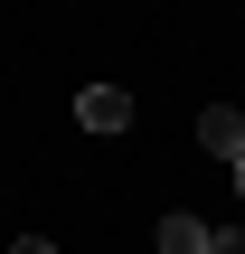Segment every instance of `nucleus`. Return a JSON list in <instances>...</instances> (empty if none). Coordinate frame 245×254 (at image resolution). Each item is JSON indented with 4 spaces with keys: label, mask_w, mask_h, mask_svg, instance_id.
Instances as JSON below:
<instances>
[{
    "label": "nucleus",
    "mask_w": 245,
    "mask_h": 254,
    "mask_svg": "<svg viewBox=\"0 0 245 254\" xmlns=\"http://www.w3.org/2000/svg\"><path fill=\"white\" fill-rule=\"evenodd\" d=\"M76 123H85V132H132V94H123V85H85V94H76Z\"/></svg>",
    "instance_id": "obj_1"
},
{
    "label": "nucleus",
    "mask_w": 245,
    "mask_h": 254,
    "mask_svg": "<svg viewBox=\"0 0 245 254\" xmlns=\"http://www.w3.org/2000/svg\"><path fill=\"white\" fill-rule=\"evenodd\" d=\"M208 236H217V226H208V217H189V207H179V217H161V254H208Z\"/></svg>",
    "instance_id": "obj_3"
},
{
    "label": "nucleus",
    "mask_w": 245,
    "mask_h": 254,
    "mask_svg": "<svg viewBox=\"0 0 245 254\" xmlns=\"http://www.w3.org/2000/svg\"><path fill=\"white\" fill-rule=\"evenodd\" d=\"M198 141L236 170V160H245V113H236V104H208V113H198Z\"/></svg>",
    "instance_id": "obj_2"
},
{
    "label": "nucleus",
    "mask_w": 245,
    "mask_h": 254,
    "mask_svg": "<svg viewBox=\"0 0 245 254\" xmlns=\"http://www.w3.org/2000/svg\"><path fill=\"white\" fill-rule=\"evenodd\" d=\"M9 254H57V245H47V236H19V245H9Z\"/></svg>",
    "instance_id": "obj_5"
},
{
    "label": "nucleus",
    "mask_w": 245,
    "mask_h": 254,
    "mask_svg": "<svg viewBox=\"0 0 245 254\" xmlns=\"http://www.w3.org/2000/svg\"><path fill=\"white\" fill-rule=\"evenodd\" d=\"M208 254H245V226H217V236H208Z\"/></svg>",
    "instance_id": "obj_4"
},
{
    "label": "nucleus",
    "mask_w": 245,
    "mask_h": 254,
    "mask_svg": "<svg viewBox=\"0 0 245 254\" xmlns=\"http://www.w3.org/2000/svg\"><path fill=\"white\" fill-rule=\"evenodd\" d=\"M236 198H245V160H236Z\"/></svg>",
    "instance_id": "obj_6"
}]
</instances>
